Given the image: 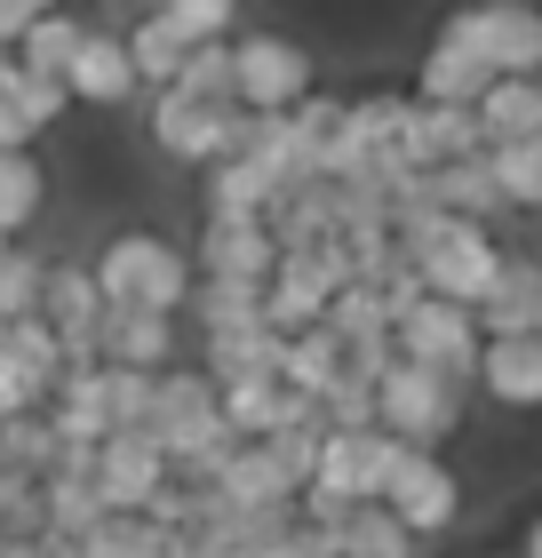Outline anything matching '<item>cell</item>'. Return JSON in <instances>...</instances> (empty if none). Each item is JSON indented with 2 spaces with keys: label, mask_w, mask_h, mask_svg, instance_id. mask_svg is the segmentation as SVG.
I'll use <instances>...</instances> for the list:
<instances>
[{
  "label": "cell",
  "mask_w": 542,
  "mask_h": 558,
  "mask_svg": "<svg viewBox=\"0 0 542 558\" xmlns=\"http://www.w3.org/2000/svg\"><path fill=\"white\" fill-rule=\"evenodd\" d=\"M40 279H48V256H33V247H9V256H0V327L40 312Z\"/></svg>",
  "instance_id": "cell-29"
},
{
  "label": "cell",
  "mask_w": 542,
  "mask_h": 558,
  "mask_svg": "<svg viewBox=\"0 0 542 558\" xmlns=\"http://www.w3.org/2000/svg\"><path fill=\"white\" fill-rule=\"evenodd\" d=\"M9 247H16V240H0V256H9Z\"/></svg>",
  "instance_id": "cell-37"
},
{
  "label": "cell",
  "mask_w": 542,
  "mask_h": 558,
  "mask_svg": "<svg viewBox=\"0 0 542 558\" xmlns=\"http://www.w3.org/2000/svg\"><path fill=\"white\" fill-rule=\"evenodd\" d=\"M312 96V57L288 33H231V105L240 112H296Z\"/></svg>",
  "instance_id": "cell-3"
},
{
  "label": "cell",
  "mask_w": 542,
  "mask_h": 558,
  "mask_svg": "<svg viewBox=\"0 0 542 558\" xmlns=\"http://www.w3.org/2000/svg\"><path fill=\"white\" fill-rule=\"evenodd\" d=\"M486 88H495V72H486L479 57H462L455 40H431V57H423V81H415V105H447V112H471Z\"/></svg>",
  "instance_id": "cell-16"
},
{
  "label": "cell",
  "mask_w": 542,
  "mask_h": 558,
  "mask_svg": "<svg viewBox=\"0 0 542 558\" xmlns=\"http://www.w3.org/2000/svg\"><path fill=\"white\" fill-rule=\"evenodd\" d=\"M40 208H48V168L33 151H0V240H16Z\"/></svg>",
  "instance_id": "cell-22"
},
{
  "label": "cell",
  "mask_w": 542,
  "mask_h": 558,
  "mask_svg": "<svg viewBox=\"0 0 542 558\" xmlns=\"http://www.w3.org/2000/svg\"><path fill=\"white\" fill-rule=\"evenodd\" d=\"M72 558H168V535H160L152 519H112V511H105V526H96Z\"/></svg>",
  "instance_id": "cell-30"
},
{
  "label": "cell",
  "mask_w": 542,
  "mask_h": 558,
  "mask_svg": "<svg viewBox=\"0 0 542 558\" xmlns=\"http://www.w3.org/2000/svg\"><path fill=\"white\" fill-rule=\"evenodd\" d=\"M527 558H542V519H534V535H527Z\"/></svg>",
  "instance_id": "cell-35"
},
{
  "label": "cell",
  "mask_w": 542,
  "mask_h": 558,
  "mask_svg": "<svg viewBox=\"0 0 542 558\" xmlns=\"http://www.w3.org/2000/svg\"><path fill=\"white\" fill-rule=\"evenodd\" d=\"M105 367H128V375H168L176 360V327L152 319V312H105Z\"/></svg>",
  "instance_id": "cell-13"
},
{
  "label": "cell",
  "mask_w": 542,
  "mask_h": 558,
  "mask_svg": "<svg viewBox=\"0 0 542 558\" xmlns=\"http://www.w3.org/2000/svg\"><path fill=\"white\" fill-rule=\"evenodd\" d=\"M176 96H200V105H231V40H224V48H184Z\"/></svg>",
  "instance_id": "cell-32"
},
{
  "label": "cell",
  "mask_w": 542,
  "mask_h": 558,
  "mask_svg": "<svg viewBox=\"0 0 542 558\" xmlns=\"http://www.w3.org/2000/svg\"><path fill=\"white\" fill-rule=\"evenodd\" d=\"M431 208H438V216H455V223H486V216L503 208L495 175H486V151H479V160H455V168H438V175H431Z\"/></svg>",
  "instance_id": "cell-19"
},
{
  "label": "cell",
  "mask_w": 542,
  "mask_h": 558,
  "mask_svg": "<svg viewBox=\"0 0 542 558\" xmlns=\"http://www.w3.org/2000/svg\"><path fill=\"white\" fill-rule=\"evenodd\" d=\"M486 175H495L503 208H542V136H534V144H503V151H486Z\"/></svg>",
  "instance_id": "cell-28"
},
{
  "label": "cell",
  "mask_w": 542,
  "mask_h": 558,
  "mask_svg": "<svg viewBox=\"0 0 542 558\" xmlns=\"http://www.w3.org/2000/svg\"><path fill=\"white\" fill-rule=\"evenodd\" d=\"M0 550H9V543H0Z\"/></svg>",
  "instance_id": "cell-38"
},
{
  "label": "cell",
  "mask_w": 542,
  "mask_h": 558,
  "mask_svg": "<svg viewBox=\"0 0 542 558\" xmlns=\"http://www.w3.org/2000/svg\"><path fill=\"white\" fill-rule=\"evenodd\" d=\"M128 96H136V72H128L120 33H96L88 24L81 57L64 64V105H128Z\"/></svg>",
  "instance_id": "cell-12"
},
{
  "label": "cell",
  "mask_w": 542,
  "mask_h": 558,
  "mask_svg": "<svg viewBox=\"0 0 542 558\" xmlns=\"http://www.w3.org/2000/svg\"><path fill=\"white\" fill-rule=\"evenodd\" d=\"M168 487H176V478H168V454L152 447V439L112 430V439L96 447V502H105L112 519H144Z\"/></svg>",
  "instance_id": "cell-7"
},
{
  "label": "cell",
  "mask_w": 542,
  "mask_h": 558,
  "mask_svg": "<svg viewBox=\"0 0 542 558\" xmlns=\"http://www.w3.org/2000/svg\"><path fill=\"white\" fill-rule=\"evenodd\" d=\"M335 558H415V535H407L383 502H359L351 526L335 535Z\"/></svg>",
  "instance_id": "cell-25"
},
{
  "label": "cell",
  "mask_w": 542,
  "mask_h": 558,
  "mask_svg": "<svg viewBox=\"0 0 542 558\" xmlns=\"http://www.w3.org/2000/svg\"><path fill=\"white\" fill-rule=\"evenodd\" d=\"M534 312H542V264H527V256H503V271H495V288H486V303H479V343H519V336H534Z\"/></svg>",
  "instance_id": "cell-10"
},
{
  "label": "cell",
  "mask_w": 542,
  "mask_h": 558,
  "mask_svg": "<svg viewBox=\"0 0 542 558\" xmlns=\"http://www.w3.org/2000/svg\"><path fill=\"white\" fill-rule=\"evenodd\" d=\"M383 511H392L407 535H438V526H455V511H462V487H455V471L438 463V454H415L407 447L399 454V471H392V487H383Z\"/></svg>",
  "instance_id": "cell-8"
},
{
  "label": "cell",
  "mask_w": 542,
  "mask_h": 558,
  "mask_svg": "<svg viewBox=\"0 0 542 558\" xmlns=\"http://www.w3.org/2000/svg\"><path fill=\"white\" fill-rule=\"evenodd\" d=\"M471 120H479V136H486V151H503V144H534L542 136V81H495L471 105Z\"/></svg>",
  "instance_id": "cell-15"
},
{
  "label": "cell",
  "mask_w": 542,
  "mask_h": 558,
  "mask_svg": "<svg viewBox=\"0 0 542 558\" xmlns=\"http://www.w3.org/2000/svg\"><path fill=\"white\" fill-rule=\"evenodd\" d=\"M120 48H128V72H136V88H176V72H184V40L160 24V9H152L136 33H120Z\"/></svg>",
  "instance_id": "cell-21"
},
{
  "label": "cell",
  "mask_w": 542,
  "mask_h": 558,
  "mask_svg": "<svg viewBox=\"0 0 542 558\" xmlns=\"http://www.w3.org/2000/svg\"><path fill=\"white\" fill-rule=\"evenodd\" d=\"M0 351L16 360V375L40 391V408H48V391L64 384V351H57V336H48L40 319H16V327H0Z\"/></svg>",
  "instance_id": "cell-24"
},
{
  "label": "cell",
  "mask_w": 542,
  "mask_h": 558,
  "mask_svg": "<svg viewBox=\"0 0 542 558\" xmlns=\"http://www.w3.org/2000/svg\"><path fill=\"white\" fill-rule=\"evenodd\" d=\"M455 423H462V384H438V375L407 367V360L383 367V384H375V430H383V439L431 454Z\"/></svg>",
  "instance_id": "cell-2"
},
{
  "label": "cell",
  "mask_w": 542,
  "mask_h": 558,
  "mask_svg": "<svg viewBox=\"0 0 542 558\" xmlns=\"http://www.w3.org/2000/svg\"><path fill=\"white\" fill-rule=\"evenodd\" d=\"M399 439H383V430H320V471L303 495H327V502H383V487H392L399 471Z\"/></svg>",
  "instance_id": "cell-6"
},
{
  "label": "cell",
  "mask_w": 542,
  "mask_h": 558,
  "mask_svg": "<svg viewBox=\"0 0 542 558\" xmlns=\"http://www.w3.org/2000/svg\"><path fill=\"white\" fill-rule=\"evenodd\" d=\"M392 351L407 367L438 375V384H471L479 375V319L455 312V303H438V295H423L415 312L392 327Z\"/></svg>",
  "instance_id": "cell-5"
},
{
  "label": "cell",
  "mask_w": 542,
  "mask_h": 558,
  "mask_svg": "<svg viewBox=\"0 0 542 558\" xmlns=\"http://www.w3.org/2000/svg\"><path fill=\"white\" fill-rule=\"evenodd\" d=\"M272 199H279V184L264 168H248V160H216L208 168V223H264Z\"/></svg>",
  "instance_id": "cell-18"
},
{
  "label": "cell",
  "mask_w": 542,
  "mask_h": 558,
  "mask_svg": "<svg viewBox=\"0 0 542 558\" xmlns=\"http://www.w3.org/2000/svg\"><path fill=\"white\" fill-rule=\"evenodd\" d=\"M288 502H296V487L272 463V447H240L216 478V511H288Z\"/></svg>",
  "instance_id": "cell-14"
},
{
  "label": "cell",
  "mask_w": 542,
  "mask_h": 558,
  "mask_svg": "<svg viewBox=\"0 0 542 558\" xmlns=\"http://www.w3.org/2000/svg\"><path fill=\"white\" fill-rule=\"evenodd\" d=\"M0 105H9V112L24 120V129L40 136L48 120L64 112V88H57V81H40V72H24L16 57H0Z\"/></svg>",
  "instance_id": "cell-27"
},
{
  "label": "cell",
  "mask_w": 542,
  "mask_h": 558,
  "mask_svg": "<svg viewBox=\"0 0 542 558\" xmlns=\"http://www.w3.org/2000/svg\"><path fill=\"white\" fill-rule=\"evenodd\" d=\"M479 384L503 399V408H542V343H479Z\"/></svg>",
  "instance_id": "cell-17"
},
{
  "label": "cell",
  "mask_w": 542,
  "mask_h": 558,
  "mask_svg": "<svg viewBox=\"0 0 542 558\" xmlns=\"http://www.w3.org/2000/svg\"><path fill=\"white\" fill-rule=\"evenodd\" d=\"M160 24H168L184 48H224V40H231V9H224V0H168Z\"/></svg>",
  "instance_id": "cell-31"
},
{
  "label": "cell",
  "mask_w": 542,
  "mask_h": 558,
  "mask_svg": "<svg viewBox=\"0 0 542 558\" xmlns=\"http://www.w3.org/2000/svg\"><path fill=\"white\" fill-rule=\"evenodd\" d=\"M200 271L208 279H240V288H264L279 271V240L264 223H208L200 232Z\"/></svg>",
  "instance_id": "cell-11"
},
{
  "label": "cell",
  "mask_w": 542,
  "mask_h": 558,
  "mask_svg": "<svg viewBox=\"0 0 542 558\" xmlns=\"http://www.w3.org/2000/svg\"><path fill=\"white\" fill-rule=\"evenodd\" d=\"M0 151H33V129H24L9 105H0Z\"/></svg>",
  "instance_id": "cell-34"
},
{
  "label": "cell",
  "mask_w": 542,
  "mask_h": 558,
  "mask_svg": "<svg viewBox=\"0 0 542 558\" xmlns=\"http://www.w3.org/2000/svg\"><path fill=\"white\" fill-rule=\"evenodd\" d=\"M105 384V415L128 439H152V399H160V375H128V367H96Z\"/></svg>",
  "instance_id": "cell-26"
},
{
  "label": "cell",
  "mask_w": 542,
  "mask_h": 558,
  "mask_svg": "<svg viewBox=\"0 0 542 558\" xmlns=\"http://www.w3.org/2000/svg\"><path fill=\"white\" fill-rule=\"evenodd\" d=\"M16 415H40V391L16 375V360L0 351V423H16Z\"/></svg>",
  "instance_id": "cell-33"
},
{
  "label": "cell",
  "mask_w": 542,
  "mask_h": 558,
  "mask_svg": "<svg viewBox=\"0 0 542 558\" xmlns=\"http://www.w3.org/2000/svg\"><path fill=\"white\" fill-rule=\"evenodd\" d=\"M231 112L240 105H200V96H160L152 105V136H160L168 160H200V168H216L224 160V136H231Z\"/></svg>",
  "instance_id": "cell-9"
},
{
  "label": "cell",
  "mask_w": 542,
  "mask_h": 558,
  "mask_svg": "<svg viewBox=\"0 0 542 558\" xmlns=\"http://www.w3.org/2000/svg\"><path fill=\"white\" fill-rule=\"evenodd\" d=\"M208 336H240V327H264V288H240V279H200L184 295Z\"/></svg>",
  "instance_id": "cell-23"
},
{
  "label": "cell",
  "mask_w": 542,
  "mask_h": 558,
  "mask_svg": "<svg viewBox=\"0 0 542 558\" xmlns=\"http://www.w3.org/2000/svg\"><path fill=\"white\" fill-rule=\"evenodd\" d=\"M438 40L479 57L495 81H542V9H455Z\"/></svg>",
  "instance_id": "cell-4"
},
{
  "label": "cell",
  "mask_w": 542,
  "mask_h": 558,
  "mask_svg": "<svg viewBox=\"0 0 542 558\" xmlns=\"http://www.w3.org/2000/svg\"><path fill=\"white\" fill-rule=\"evenodd\" d=\"M88 279H96L105 312H152V319H176L192 295V264L160 232H112L105 256L88 264Z\"/></svg>",
  "instance_id": "cell-1"
},
{
  "label": "cell",
  "mask_w": 542,
  "mask_h": 558,
  "mask_svg": "<svg viewBox=\"0 0 542 558\" xmlns=\"http://www.w3.org/2000/svg\"><path fill=\"white\" fill-rule=\"evenodd\" d=\"M534 343H542V312H534Z\"/></svg>",
  "instance_id": "cell-36"
},
{
  "label": "cell",
  "mask_w": 542,
  "mask_h": 558,
  "mask_svg": "<svg viewBox=\"0 0 542 558\" xmlns=\"http://www.w3.org/2000/svg\"><path fill=\"white\" fill-rule=\"evenodd\" d=\"M81 40H88V24H81V16H64V9H40V24H33V33H24V48H16V64L64 88V64L81 57Z\"/></svg>",
  "instance_id": "cell-20"
}]
</instances>
